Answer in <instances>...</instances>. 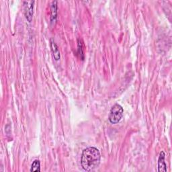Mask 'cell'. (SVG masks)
Here are the masks:
<instances>
[{"label":"cell","instance_id":"cell-1","mask_svg":"<svg viewBox=\"0 0 172 172\" xmlns=\"http://www.w3.org/2000/svg\"><path fill=\"white\" fill-rule=\"evenodd\" d=\"M101 155L99 150L96 147H88L83 151L81 157V164L86 171H93L99 166Z\"/></svg>","mask_w":172,"mask_h":172},{"label":"cell","instance_id":"cell-2","mask_svg":"<svg viewBox=\"0 0 172 172\" xmlns=\"http://www.w3.org/2000/svg\"><path fill=\"white\" fill-rule=\"evenodd\" d=\"M124 110L122 106L118 104H116L112 106V108L110 110L108 119L109 121L112 124H117L119 122L122 116H123Z\"/></svg>","mask_w":172,"mask_h":172},{"label":"cell","instance_id":"cell-3","mask_svg":"<svg viewBox=\"0 0 172 172\" xmlns=\"http://www.w3.org/2000/svg\"><path fill=\"white\" fill-rule=\"evenodd\" d=\"M158 171H167V165L165 161V153L161 151L159 154L158 159Z\"/></svg>","mask_w":172,"mask_h":172},{"label":"cell","instance_id":"cell-4","mask_svg":"<svg viewBox=\"0 0 172 172\" xmlns=\"http://www.w3.org/2000/svg\"><path fill=\"white\" fill-rule=\"evenodd\" d=\"M51 50L52 52V55H53V57H54L56 61L59 60L60 59V52L59 50V48L52 40H51Z\"/></svg>","mask_w":172,"mask_h":172},{"label":"cell","instance_id":"cell-5","mask_svg":"<svg viewBox=\"0 0 172 172\" xmlns=\"http://www.w3.org/2000/svg\"><path fill=\"white\" fill-rule=\"evenodd\" d=\"M57 16V2H52L51 6V22H55Z\"/></svg>","mask_w":172,"mask_h":172},{"label":"cell","instance_id":"cell-6","mask_svg":"<svg viewBox=\"0 0 172 172\" xmlns=\"http://www.w3.org/2000/svg\"><path fill=\"white\" fill-rule=\"evenodd\" d=\"M33 3L34 2H32V4L30 6H28L26 10V18L28 20V22H31L32 15H33Z\"/></svg>","mask_w":172,"mask_h":172},{"label":"cell","instance_id":"cell-7","mask_svg":"<svg viewBox=\"0 0 172 172\" xmlns=\"http://www.w3.org/2000/svg\"><path fill=\"white\" fill-rule=\"evenodd\" d=\"M40 171V163L38 160H34L32 163L30 171Z\"/></svg>","mask_w":172,"mask_h":172}]
</instances>
